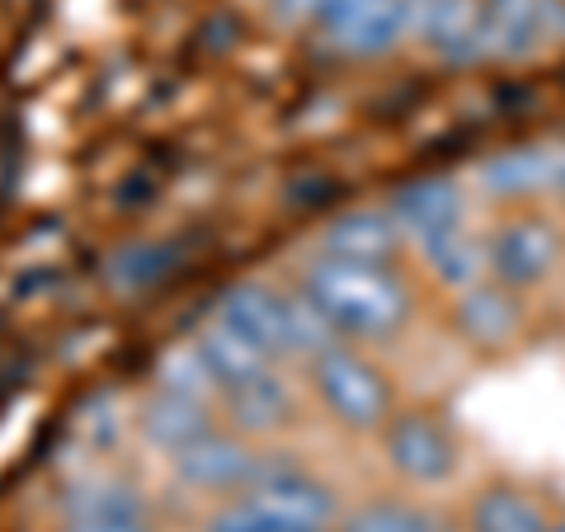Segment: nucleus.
<instances>
[{"mask_svg":"<svg viewBox=\"0 0 565 532\" xmlns=\"http://www.w3.org/2000/svg\"><path fill=\"white\" fill-rule=\"evenodd\" d=\"M419 255H424V264H429V274L444 283V288H452V292H462V288H471V283L490 278L486 241H476L467 226H452V232L424 241Z\"/></svg>","mask_w":565,"mask_h":532,"instance_id":"obj_19","label":"nucleus"},{"mask_svg":"<svg viewBox=\"0 0 565 532\" xmlns=\"http://www.w3.org/2000/svg\"><path fill=\"white\" fill-rule=\"evenodd\" d=\"M170 274V251L166 245H151V241H132V245H118V251L104 259V283L122 297H137L147 292L151 283H161Z\"/></svg>","mask_w":565,"mask_h":532,"instance_id":"obj_21","label":"nucleus"},{"mask_svg":"<svg viewBox=\"0 0 565 532\" xmlns=\"http://www.w3.org/2000/svg\"><path fill=\"white\" fill-rule=\"evenodd\" d=\"M321 0H269V14L278 24H316Z\"/></svg>","mask_w":565,"mask_h":532,"instance_id":"obj_24","label":"nucleus"},{"mask_svg":"<svg viewBox=\"0 0 565 532\" xmlns=\"http://www.w3.org/2000/svg\"><path fill=\"white\" fill-rule=\"evenodd\" d=\"M401 232L386 208H353L340 217L326 222L321 232V255L334 259H353V264H392V255L401 251Z\"/></svg>","mask_w":565,"mask_h":532,"instance_id":"obj_15","label":"nucleus"},{"mask_svg":"<svg viewBox=\"0 0 565 532\" xmlns=\"http://www.w3.org/2000/svg\"><path fill=\"white\" fill-rule=\"evenodd\" d=\"M452 326H457V334H462L467 344H481V349L509 344L519 334V326H523L514 288H504V283H494V278L471 283V288H462L457 301H452Z\"/></svg>","mask_w":565,"mask_h":532,"instance_id":"obj_14","label":"nucleus"},{"mask_svg":"<svg viewBox=\"0 0 565 532\" xmlns=\"http://www.w3.org/2000/svg\"><path fill=\"white\" fill-rule=\"evenodd\" d=\"M386 212H392L396 232L405 241L424 245V241L452 232V226H462L467 193L457 189V180H448V174H424V180L401 184L392 199H386Z\"/></svg>","mask_w":565,"mask_h":532,"instance_id":"obj_9","label":"nucleus"},{"mask_svg":"<svg viewBox=\"0 0 565 532\" xmlns=\"http://www.w3.org/2000/svg\"><path fill=\"white\" fill-rule=\"evenodd\" d=\"M156 386H161V392H174V396H199V401H207L212 392H217L193 344L166 353L161 368H156Z\"/></svg>","mask_w":565,"mask_h":532,"instance_id":"obj_23","label":"nucleus"},{"mask_svg":"<svg viewBox=\"0 0 565 532\" xmlns=\"http://www.w3.org/2000/svg\"><path fill=\"white\" fill-rule=\"evenodd\" d=\"M411 39L448 66L490 57L486 0H411Z\"/></svg>","mask_w":565,"mask_h":532,"instance_id":"obj_5","label":"nucleus"},{"mask_svg":"<svg viewBox=\"0 0 565 532\" xmlns=\"http://www.w3.org/2000/svg\"><path fill=\"white\" fill-rule=\"evenodd\" d=\"M241 504L282 532H330L340 519L334 490L292 462H264L255 481L241 490Z\"/></svg>","mask_w":565,"mask_h":532,"instance_id":"obj_2","label":"nucleus"},{"mask_svg":"<svg viewBox=\"0 0 565 532\" xmlns=\"http://www.w3.org/2000/svg\"><path fill=\"white\" fill-rule=\"evenodd\" d=\"M476 189L494 203H527L552 193V141H527V147H504L481 161Z\"/></svg>","mask_w":565,"mask_h":532,"instance_id":"obj_13","label":"nucleus"},{"mask_svg":"<svg viewBox=\"0 0 565 532\" xmlns=\"http://www.w3.org/2000/svg\"><path fill=\"white\" fill-rule=\"evenodd\" d=\"M311 382H316V396L326 401V411L344 429H382L392 419V392H386L382 372L344 344L311 359Z\"/></svg>","mask_w":565,"mask_h":532,"instance_id":"obj_3","label":"nucleus"},{"mask_svg":"<svg viewBox=\"0 0 565 532\" xmlns=\"http://www.w3.org/2000/svg\"><path fill=\"white\" fill-rule=\"evenodd\" d=\"M546 532H565V519H561V523H552V528H546Z\"/></svg>","mask_w":565,"mask_h":532,"instance_id":"obj_26","label":"nucleus"},{"mask_svg":"<svg viewBox=\"0 0 565 532\" xmlns=\"http://www.w3.org/2000/svg\"><path fill=\"white\" fill-rule=\"evenodd\" d=\"M170 467H174V476H180L184 486H193V490H207V494H226V490H232V494H241V490L259 476L264 462L236 438V429H232V434L207 429L203 438H193L189 448L174 453Z\"/></svg>","mask_w":565,"mask_h":532,"instance_id":"obj_8","label":"nucleus"},{"mask_svg":"<svg viewBox=\"0 0 565 532\" xmlns=\"http://www.w3.org/2000/svg\"><path fill=\"white\" fill-rule=\"evenodd\" d=\"M552 193L565 199V141H552Z\"/></svg>","mask_w":565,"mask_h":532,"instance_id":"obj_25","label":"nucleus"},{"mask_svg":"<svg viewBox=\"0 0 565 532\" xmlns=\"http://www.w3.org/2000/svg\"><path fill=\"white\" fill-rule=\"evenodd\" d=\"M302 297L340 330V340H386L411 321V288L386 264L321 255L307 264Z\"/></svg>","mask_w":565,"mask_h":532,"instance_id":"obj_1","label":"nucleus"},{"mask_svg":"<svg viewBox=\"0 0 565 532\" xmlns=\"http://www.w3.org/2000/svg\"><path fill=\"white\" fill-rule=\"evenodd\" d=\"M62 532H151V513L132 486L85 481L76 490H66Z\"/></svg>","mask_w":565,"mask_h":532,"instance_id":"obj_10","label":"nucleus"},{"mask_svg":"<svg viewBox=\"0 0 565 532\" xmlns=\"http://www.w3.org/2000/svg\"><path fill=\"white\" fill-rule=\"evenodd\" d=\"M386 429V462H392L405 481H415V486H438V481H448L452 467H457V443L452 434L444 429L438 419L429 415H396V419H386L382 424Z\"/></svg>","mask_w":565,"mask_h":532,"instance_id":"obj_7","label":"nucleus"},{"mask_svg":"<svg viewBox=\"0 0 565 532\" xmlns=\"http://www.w3.org/2000/svg\"><path fill=\"white\" fill-rule=\"evenodd\" d=\"M222 405H226V424H232L236 434H274L278 424H288V415H292V396L278 372H264L255 382L222 392Z\"/></svg>","mask_w":565,"mask_h":532,"instance_id":"obj_18","label":"nucleus"},{"mask_svg":"<svg viewBox=\"0 0 565 532\" xmlns=\"http://www.w3.org/2000/svg\"><path fill=\"white\" fill-rule=\"evenodd\" d=\"M137 424H141V438H147L156 453L174 457L180 448H189L193 438H203L212 429V411L199 396H174V392L156 386V396L141 401Z\"/></svg>","mask_w":565,"mask_h":532,"instance_id":"obj_17","label":"nucleus"},{"mask_svg":"<svg viewBox=\"0 0 565 532\" xmlns=\"http://www.w3.org/2000/svg\"><path fill=\"white\" fill-rule=\"evenodd\" d=\"M193 349H199V359L217 392H232V386H245V382L264 377V372H274V353H264L255 340H245L241 330L222 326V321H212L207 330L193 334Z\"/></svg>","mask_w":565,"mask_h":532,"instance_id":"obj_16","label":"nucleus"},{"mask_svg":"<svg viewBox=\"0 0 565 532\" xmlns=\"http://www.w3.org/2000/svg\"><path fill=\"white\" fill-rule=\"evenodd\" d=\"M542 504L514 486H494L471 504V532H546Z\"/></svg>","mask_w":565,"mask_h":532,"instance_id":"obj_20","label":"nucleus"},{"mask_svg":"<svg viewBox=\"0 0 565 532\" xmlns=\"http://www.w3.org/2000/svg\"><path fill=\"white\" fill-rule=\"evenodd\" d=\"M316 29L344 57H382L411 33V0H321Z\"/></svg>","mask_w":565,"mask_h":532,"instance_id":"obj_4","label":"nucleus"},{"mask_svg":"<svg viewBox=\"0 0 565 532\" xmlns=\"http://www.w3.org/2000/svg\"><path fill=\"white\" fill-rule=\"evenodd\" d=\"M486 259H490V278L504 288H533L561 264V236L552 222L542 217H514L486 241Z\"/></svg>","mask_w":565,"mask_h":532,"instance_id":"obj_6","label":"nucleus"},{"mask_svg":"<svg viewBox=\"0 0 565 532\" xmlns=\"http://www.w3.org/2000/svg\"><path fill=\"white\" fill-rule=\"evenodd\" d=\"M340 532H438V523L415 504L377 500V504H363L359 513H349Z\"/></svg>","mask_w":565,"mask_h":532,"instance_id":"obj_22","label":"nucleus"},{"mask_svg":"<svg viewBox=\"0 0 565 532\" xmlns=\"http://www.w3.org/2000/svg\"><path fill=\"white\" fill-rule=\"evenodd\" d=\"M490 20V57L523 62L546 47L561 24V0H486Z\"/></svg>","mask_w":565,"mask_h":532,"instance_id":"obj_12","label":"nucleus"},{"mask_svg":"<svg viewBox=\"0 0 565 532\" xmlns=\"http://www.w3.org/2000/svg\"><path fill=\"white\" fill-rule=\"evenodd\" d=\"M217 321L241 330L274 359H288V297L282 292L264 288V283H232L217 297Z\"/></svg>","mask_w":565,"mask_h":532,"instance_id":"obj_11","label":"nucleus"}]
</instances>
